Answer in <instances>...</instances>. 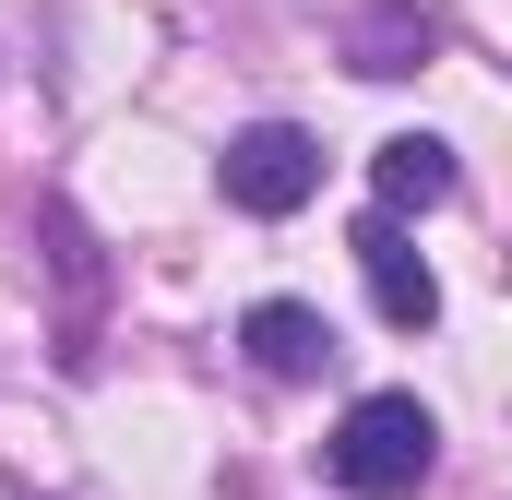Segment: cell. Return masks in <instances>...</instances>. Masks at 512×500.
Instances as JSON below:
<instances>
[{
	"instance_id": "obj_4",
	"label": "cell",
	"mask_w": 512,
	"mask_h": 500,
	"mask_svg": "<svg viewBox=\"0 0 512 500\" xmlns=\"http://www.w3.org/2000/svg\"><path fill=\"white\" fill-rule=\"evenodd\" d=\"M239 346H251L262 381H322L334 370V322H322L310 298H251V310H239Z\"/></svg>"
},
{
	"instance_id": "obj_2",
	"label": "cell",
	"mask_w": 512,
	"mask_h": 500,
	"mask_svg": "<svg viewBox=\"0 0 512 500\" xmlns=\"http://www.w3.org/2000/svg\"><path fill=\"white\" fill-rule=\"evenodd\" d=\"M215 191H227V215H298L310 191H322V131H298V120H251V131H227V155H215Z\"/></svg>"
},
{
	"instance_id": "obj_7",
	"label": "cell",
	"mask_w": 512,
	"mask_h": 500,
	"mask_svg": "<svg viewBox=\"0 0 512 500\" xmlns=\"http://www.w3.org/2000/svg\"><path fill=\"white\" fill-rule=\"evenodd\" d=\"M36 239H48V262H60V286H72V346H60V358L84 370V358H96V346H84V334H96V239H84L72 203H36Z\"/></svg>"
},
{
	"instance_id": "obj_3",
	"label": "cell",
	"mask_w": 512,
	"mask_h": 500,
	"mask_svg": "<svg viewBox=\"0 0 512 500\" xmlns=\"http://www.w3.org/2000/svg\"><path fill=\"white\" fill-rule=\"evenodd\" d=\"M358 274H370V298H382V322L393 334H429V322H441V274H429V262H417V239H405V227H393V215H358Z\"/></svg>"
},
{
	"instance_id": "obj_1",
	"label": "cell",
	"mask_w": 512,
	"mask_h": 500,
	"mask_svg": "<svg viewBox=\"0 0 512 500\" xmlns=\"http://www.w3.org/2000/svg\"><path fill=\"white\" fill-rule=\"evenodd\" d=\"M322 477L346 500H417L441 477V417H429L417 393H358V405L334 417V441H322Z\"/></svg>"
},
{
	"instance_id": "obj_5",
	"label": "cell",
	"mask_w": 512,
	"mask_h": 500,
	"mask_svg": "<svg viewBox=\"0 0 512 500\" xmlns=\"http://www.w3.org/2000/svg\"><path fill=\"white\" fill-rule=\"evenodd\" d=\"M370 191H382V215L405 227V215L453 203V191H465V167H453V143H441V131H393V143H370Z\"/></svg>"
},
{
	"instance_id": "obj_6",
	"label": "cell",
	"mask_w": 512,
	"mask_h": 500,
	"mask_svg": "<svg viewBox=\"0 0 512 500\" xmlns=\"http://www.w3.org/2000/svg\"><path fill=\"white\" fill-rule=\"evenodd\" d=\"M417 60H429V12H417V0H358L346 72H370V84H405Z\"/></svg>"
}]
</instances>
